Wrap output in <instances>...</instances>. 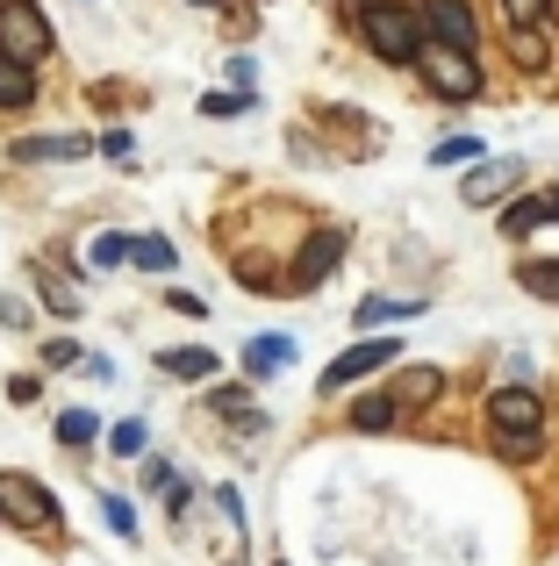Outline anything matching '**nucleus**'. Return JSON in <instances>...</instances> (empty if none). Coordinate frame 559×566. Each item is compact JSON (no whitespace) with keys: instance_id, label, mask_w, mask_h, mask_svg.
Masks as SVG:
<instances>
[{"instance_id":"obj_1","label":"nucleus","mask_w":559,"mask_h":566,"mask_svg":"<svg viewBox=\"0 0 559 566\" xmlns=\"http://www.w3.org/2000/svg\"><path fill=\"white\" fill-rule=\"evenodd\" d=\"M359 36L373 43V57H388V65H416V57L431 51L416 8H394V0H359Z\"/></svg>"},{"instance_id":"obj_2","label":"nucleus","mask_w":559,"mask_h":566,"mask_svg":"<svg viewBox=\"0 0 559 566\" xmlns=\"http://www.w3.org/2000/svg\"><path fill=\"white\" fill-rule=\"evenodd\" d=\"M51 51H57L51 14H43L36 0H0V57H8V65H22V72H36Z\"/></svg>"},{"instance_id":"obj_3","label":"nucleus","mask_w":559,"mask_h":566,"mask_svg":"<svg viewBox=\"0 0 559 566\" xmlns=\"http://www.w3.org/2000/svg\"><path fill=\"white\" fill-rule=\"evenodd\" d=\"M0 516L22 531H57V502L43 481H29V473H0Z\"/></svg>"},{"instance_id":"obj_4","label":"nucleus","mask_w":559,"mask_h":566,"mask_svg":"<svg viewBox=\"0 0 559 566\" xmlns=\"http://www.w3.org/2000/svg\"><path fill=\"white\" fill-rule=\"evenodd\" d=\"M416 72H423V86L431 94H445V101H474L481 94V65H474V51H423L416 57Z\"/></svg>"},{"instance_id":"obj_5","label":"nucleus","mask_w":559,"mask_h":566,"mask_svg":"<svg viewBox=\"0 0 559 566\" xmlns=\"http://www.w3.org/2000/svg\"><path fill=\"white\" fill-rule=\"evenodd\" d=\"M488 430H495V444L503 438H546V409H538L531 387H495L488 395Z\"/></svg>"},{"instance_id":"obj_6","label":"nucleus","mask_w":559,"mask_h":566,"mask_svg":"<svg viewBox=\"0 0 559 566\" xmlns=\"http://www.w3.org/2000/svg\"><path fill=\"white\" fill-rule=\"evenodd\" d=\"M416 22H423V43H437V51H474V43H481L466 0H423Z\"/></svg>"},{"instance_id":"obj_7","label":"nucleus","mask_w":559,"mask_h":566,"mask_svg":"<svg viewBox=\"0 0 559 566\" xmlns=\"http://www.w3.org/2000/svg\"><path fill=\"white\" fill-rule=\"evenodd\" d=\"M394 352H402V337H366V345L337 352V359L323 366V395H337V387H351V380L380 374V366H394Z\"/></svg>"},{"instance_id":"obj_8","label":"nucleus","mask_w":559,"mask_h":566,"mask_svg":"<svg viewBox=\"0 0 559 566\" xmlns=\"http://www.w3.org/2000/svg\"><path fill=\"white\" fill-rule=\"evenodd\" d=\"M345 244H351L345 230H316V237L302 244V259H294V280H287V287H294V294H316V287H323V273L345 259Z\"/></svg>"},{"instance_id":"obj_9","label":"nucleus","mask_w":559,"mask_h":566,"mask_svg":"<svg viewBox=\"0 0 559 566\" xmlns=\"http://www.w3.org/2000/svg\"><path fill=\"white\" fill-rule=\"evenodd\" d=\"M552 222V193H517V201L503 208V237H531Z\"/></svg>"},{"instance_id":"obj_10","label":"nucleus","mask_w":559,"mask_h":566,"mask_svg":"<svg viewBox=\"0 0 559 566\" xmlns=\"http://www.w3.org/2000/svg\"><path fill=\"white\" fill-rule=\"evenodd\" d=\"M445 395V374H437V366H402V374H394V401H402V409H423V401H437Z\"/></svg>"},{"instance_id":"obj_11","label":"nucleus","mask_w":559,"mask_h":566,"mask_svg":"<svg viewBox=\"0 0 559 566\" xmlns=\"http://www.w3.org/2000/svg\"><path fill=\"white\" fill-rule=\"evenodd\" d=\"M524 180V166L509 158V166H481V172H466V201H503V193H517Z\"/></svg>"},{"instance_id":"obj_12","label":"nucleus","mask_w":559,"mask_h":566,"mask_svg":"<svg viewBox=\"0 0 559 566\" xmlns=\"http://www.w3.org/2000/svg\"><path fill=\"white\" fill-rule=\"evenodd\" d=\"M94 144L86 137H22L14 144V158H86Z\"/></svg>"},{"instance_id":"obj_13","label":"nucleus","mask_w":559,"mask_h":566,"mask_svg":"<svg viewBox=\"0 0 559 566\" xmlns=\"http://www.w3.org/2000/svg\"><path fill=\"white\" fill-rule=\"evenodd\" d=\"M158 366H166L172 380H209L215 374V352H194V345H187V352H158Z\"/></svg>"},{"instance_id":"obj_14","label":"nucleus","mask_w":559,"mask_h":566,"mask_svg":"<svg viewBox=\"0 0 559 566\" xmlns=\"http://www.w3.org/2000/svg\"><path fill=\"white\" fill-rule=\"evenodd\" d=\"M394 416H402V401H394V395H366V401H351V430H388Z\"/></svg>"},{"instance_id":"obj_15","label":"nucleus","mask_w":559,"mask_h":566,"mask_svg":"<svg viewBox=\"0 0 559 566\" xmlns=\"http://www.w3.org/2000/svg\"><path fill=\"white\" fill-rule=\"evenodd\" d=\"M294 359V337H252V345H244V366H252V374H273V366H287Z\"/></svg>"},{"instance_id":"obj_16","label":"nucleus","mask_w":559,"mask_h":566,"mask_svg":"<svg viewBox=\"0 0 559 566\" xmlns=\"http://www.w3.org/2000/svg\"><path fill=\"white\" fill-rule=\"evenodd\" d=\"M29 101H36V72H22V65L0 57V108H29Z\"/></svg>"},{"instance_id":"obj_17","label":"nucleus","mask_w":559,"mask_h":566,"mask_svg":"<svg viewBox=\"0 0 559 566\" xmlns=\"http://www.w3.org/2000/svg\"><path fill=\"white\" fill-rule=\"evenodd\" d=\"M416 308H423V302H394V294H373V302L359 308V323H366V331H373V323H409Z\"/></svg>"},{"instance_id":"obj_18","label":"nucleus","mask_w":559,"mask_h":566,"mask_svg":"<svg viewBox=\"0 0 559 566\" xmlns=\"http://www.w3.org/2000/svg\"><path fill=\"white\" fill-rule=\"evenodd\" d=\"M524 287H531L538 294V302H559V259H531V265H524Z\"/></svg>"},{"instance_id":"obj_19","label":"nucleus","mask_w":559,"mask_h":566,"mask_svg":"<svg viewBox=\"0 0 559 566\" xmlns=\"http://www.w3.org/2000/svg\"><path fill=\"white\" fill-rule=\"evenodd\" d=\"M201 115L209 123H238V115H252V94H223L215 86V94H201Z\"/></svg>"},{"instance_id":"obj_20","label":"nucleus","mask_w":559,"mask_h":566,"mask_svg":"<svg viewBox=\"0 0 559 566\" xmlns=\"http://www.w3.org/2000/svg\"><path fill=\"white\" fill-rule=\"evenodd\" d=\"M129 259V237H115V230H101L94 244H86V265H94V273H108V265H123Z\"/></svg>"},{"instance_id":"obj_21","label":"nucleus","mask_w":559,"mask_h":566,"mask_svg":"<svg viewBox=\"0 0 559 566\" xmlns=\"http://www.w3.org/2000/svg\"><path fill=\"white\" fill-rule=\"evenodd\" d=\"M129 259H137L144 273H172V244H166V237H137V244H129Z\"/></svg>"},{"instance_id":"obj_22","label":"nucleus","mask_w":559,"mask_h":566,"mask_svg":"<svg viewBox=\"0 0 559 566\" xmlns=\"http://www.w3.org/2000/svg\"><path fill=\"white\" fill-rule=\"evenodd\" d=\"M509 51H517V65H524V72H546V57H552L538 29H517V43H509Z\"/></svg>"},{"instance_id":"obj_23","label":"nucleus","mask_w":559,"mask_h":566,"mask_svg":"<svg viewBox=\"0 0 559 566\" xmlns=\"http://www.w3.org/2000/svg\"><path fill=\"white\" fill-rule=\"evenodd\" d=\"M57 438H65V444H94V438H101V423H94L86 409H65V416H57Z\"/></svg>"},{"instance_id":"obj_24","label":"nucleus","mask_w":559,"mask_h":566,"mask_svg":"<svg viewBox=\"0 0 559 566\" xmlns=\"http://www.w3.org/2000/svg\"><path fill=\"white\" fill-rule=\"evenodd\" d=\"M108 452H115V459H137V452H144V423H137V416L108 430Z\"/></svg>"},{"instance_id":"obj_25","label":"nucleus","mask_w":559,"mask_h":566,"mask_svg":"<svg viewBox=\"0 0 559 566\" xmlns=\"http://www.w3.org/2000/svg\"><path fill=\"white\" fill-rule=\"evenodd\" d=\"M466 158H481V137H445L431 151V166H466Z\"/></svg>"},{"instance_id":"obj_26","label":"nucleus","mask_w":559,"mask_h":566,"mask_svg":"<svg viewBox=\"0 0 559 566\" xmlns=\"http://www.w3.org/2000/svg\"><path fill=\"white\" fill-rule=\"evenodd\" d=\"M101 516H108V531H115V538H137V516H129V502H123V495H108V502H101Z\"/></svg>"},{"instance_id":"obj_27","label":"nucleus","mask_w":559,"mask_h":566,"mask_svg":"<svg viewBox=\"0 0 559 566\" xmlns=\"http://www.w3.org/2000/svg\"><path fill=\"white\" fill-rule=\"evenodd\" d=\"M503 14L517 29H538V14H546V0H503Z\"/></svg>"},{"instance_id":"obj_28","label":"nucleus","mask_w":559,"mask_h":566,"mask_svg":"<svg viewBox=\"0 0 559 566\" xmlns=\"http://www.w3.org/2000/svg\"><path fill=\"white\" fill-rule=\"evenodd\" d=\"M43 366H51V374L57 366H80V345H72V337H51V345H43Z\"/></svg>"},{"instance_id":"obj_29","label":"nucleus","mask_w":559,"mask_h":566,"mask_svg":"<svg viewBox=\"0 0 559 566\" xmlns=\"http://www.w3.org/2000/svg\"><path fill=\"white\" fill-rule=\"evenodd\" d=\"M43 302H51L57 316H80V294H72V287H57V280H43Z\"/></svg>"},{"instance_id":"obj_30","label":"nucleus","mask_w":559,"mask_h":566,"mask_svg":"<svg viewBox=\"0 0 559 566\" xmlns=\"http://www.w3.org/2000/svg\"><path fill=\"white\" fill-rule=\"evenodd\" d=\"M538 444H546V438H503L495 452H503V459H538Z\"/></svg>"},{"instance_id":"obj_31","label":"nucleus","mask_w":559,"mask_h":566,"mask_svg":"<svg viewBox=\"0 0 559 566\" xmlns=\"http://www.w3.org/2000/svg\"><path fill=\"white\" fill-rule=\"evenodd\" d=\"M8 395H14V401H22V409H29V401H36V395H43V380H36V374H22V380H14V387H8Z\"/></svg>"},{"instance_id":"obj_32","label":"nucleus","mask_w":559,"mask_h":566,"mask_svg":"<svg viewBox=\"0 0 559 566\" xmlns=\"http://www.w3.org/2000/svg\"><path fill=\"white\" fill-rule=\"evenodd\" d=\"M187 8H223V0H187Z\"/></svg>"}]
</instances>
